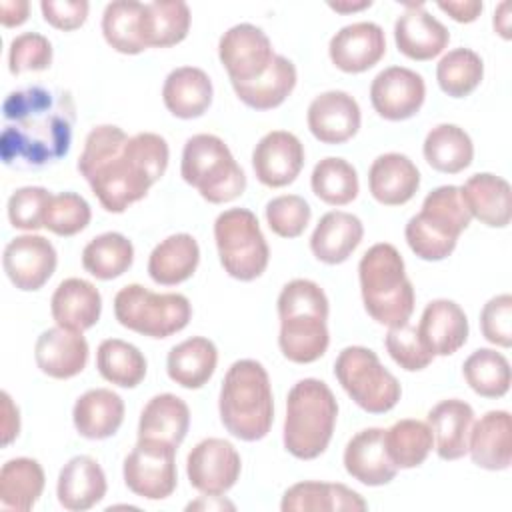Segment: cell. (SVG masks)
<instances>
[{
	"mask_svg": "<svg viewBox=\"0 0 512 512\" xmlns=\"http://www.w3.org/2000/svg\"><path fill=\"white\" fill-rule=\"evenodd\" d=\"M168 160V142L160 134L128 136L114 124H102L88 132L76 168L102 208L120 214L164 176Z\"/></svg>",
	"mask_w": 512,
	"mask_h": 512,
	"instance_id": "6da1fadb",
	"label": "cell"
},
{
	"mask_svg": "<svg viewBox=\"0 0 512 512\" xmlns=\"http://www.w3.org/2000/svg\"><path fill=\"white\" fill-rule=\"evenodd\" d=\"M0 156L10 168L30 170L64 158L72 144L76 104L68 90L28 86L6 96Z\"/></svg>",
	"mask_w": 512,
	"mask_h": 512,
	"instance_id": "7a4b0ae2",
	"label": "cell"
},
{
	"mask_svg": "<svg viewBox=\"0 0 512 512\" xmlns=\"http://www.w3.org/2000/svg\"><path fill=\"white\" fill-rule=\"evenodd\" d=\"M280 334L278 346L286 360L312 364L324 356L330 344L328 298L320 284L308 278H294L278 296Z\"/></svg>",
	"mask_w": 512,
	"mask_h": 512,
	"instance_id": "3957f363",
	"label": "cell"
},
{
	"mask_svg": "<svg viewBox=\"0 0 512 512\" xmlns=\"http://www.w3.org/2000/svg\"><path fill=\"white\" fill-rule=\"evenodd\" d=\"M218 412L222 426L238 440H262L274 422V396L266 368L250 358L236 360L224 374Z\"/></svg>",
	"mask_w": 512,
	"mask_h": 512,
	"instance_id": "277c9868",
	"label": "cell"
},
{
	"mask_svg": "<svg viewBox=\"0 0 512 512\" xmlns=\"http://www.w3.org/2000/svg\"><path fill=\"white\" fill-rule=\"evenodd\" d=\"M360 294L372 320L388 328L402 326L414 312V286L406 276L404 258L394 244L370 246L358 264Z\"/></svg>",
	"mask_w": 512,
	"mask_h": 512,
	"instance_id": "5b68a950",
	"label": "cell"
},
{
	"mask_svg": "<svg viewBox=\"0 0 512 512\" xmlns=\"http://www.w3.org/2000/svg\"><path fill=\"white\" fill-rule=\"evenodd\" d=\"M338 418V402L330 386L318 378L298 380L286 398L284 448L298 460H314L326 452Z\"/></svg>",
	"mask_w": 512,
	"mask_h": 512,
	"instance_id": "8992f818",
	"label": "cell"
},
{
	"mask_svg": "<svg viewBox=\"0 0 512 512\" xmlns=\"http://www.w3.org/2000/svg\"><path fill=\"white\" fill-rule=\"evenodd\" d=\"M470 220L472 216L462 202L460 188L446 184L426 194L422 210L408 220L404 236L418 258L440 262L454 252Z\"/></svg>",
	"mask_w": 512,
	"mask_h": 512,
	"instance_id": "52a82bcc",
	"label": "cell"
},
{
	"mask_svg": "<svg viewBox=\"0 0 512 512\" xmlns=\"http://www.w3.org/2000/svg\"><path fill=\"white\" fill-rule=\"evenodd\" d=\"M180 174L210 204L232 202L246 190L242 166L226 142L214 134H194L186 140Z\"/></svg>",
	"mask_w": 512,
	"mask_h": 512,
	"instance_id": "ba28073f",
	"label": "cell"
},
{
	"mask_svg": "<svg viewBox=\"0 0 512 512\" xmlns=\"http://www.w3.org/2000/svg\"><path fill=\"white\" fill-rule=\"evenodd\" d=\"M114 316L132 332L148 338H168L188 326L192 306L184 294H158L142 284H128L114 296Z\"/></svg>",
	"mask_w": 512,
	"mask_h": 512,
	"instance_id": "9c48e42d",
	"label": "cell"
},
{
	"mask_svg": "<svg viewBox=\"0 0 512 512\" xmlns=\"http://www.w3.org/2000/svg\"><path fill=\"white\" fill-rule=\"evenodd\" d=\"M214 240L220 264L228 276L252 282L268 268L270 248L256 214L248 208L220 212L214 222Z\"/></svg>",
	"mask_w": 512,
	"mask_h": 512,
	"instance_id": "30bf717a",
	"label": "cell"
},
{
	"mask_svg": "<svg viewBox=\"0 0 512 512\" xmlns=\"http://www.w3.org/2000/svg\"><path fill=\"white\" fill-rule=\"evenodd\" d=\"M334 376L354 404L368 414L390 412L402 396L398 378L366 346H346L336 356Z\"/></svg>",
	"mask_w": 512,
	"mask_h": 512,
	"instance_id": "8fae6325",
	"label": "cell"
},
{
	"mask_svg": "<svg viewBox=\"0 0 512 512\" xmlns=\"http://www.w3.org/2000/svg\"><path fill=\"white\" fill-rule=\"evenodd\" d=\"M176 450L164 440L138 438L122 468L128 490L146 500L168 498L178 486Z\"/></svg>",
	"mask_w": 512,
	"mask_h": 512,
	"instance_id": "7c38bea8",
	"label": "cell"
},
{
	"mask_svg": "<svg viewBox=\"0 0 512 512\" xmlns=\"http://www.w3.org/2000/svg\"><path fill=\"white\" fill-rule=\"evenodd\" d=\"M242 460L234 444L224 438L200 440L186 458L190 486L204 496L226 494L240 478Z\"/></svg>",
	"mask_w": 512,
	"mask_h": 512,
	"instance_id": "4fadbf2b",
	"label": "cell"
},
{
	"mask_svg": "<svg viewBox=\"0 0 512 512\" xmlns=\"http://www.w3.org/2000/svg\"><path fill=\"white\" fill-rule=\"evenodd\" d=\"M274 56L272 42L264 30L248 22L228 28L218 42V58L230 82H252L260 78Z\"/></svg>",
	"mask_w": 512,
	"mask_h": 512,
	"instance_id": "5bb4252c",
	"label": "cell"
},
{
	"mask_svg": "<svg viewBox=\"0 0 512 512\" xmlns=\"http://www.w3.org/2000/svg\"><path fill=\"white\" fill-rule=\"evenodd\" d=\"M426 98L424 78L404 66H390L376 74L370 84L372 108L390 122L416 116Z\"/></svg>",
	"mask_w": 512,
	"mask_h": 512,
	"instance_id": "9a60e30c",
	"label": "cell"
},
{
	"mask_svg": "<svg viewBox=\"0 0 512 512\" xmlns=\"http://www.w3.org/2000/svg\"><path fill=\"white\" fill-rule=\"evenodd\" d=\"M56 264V248L40 234H22L12 238L2 256L8 280L24 292L40 290L54 274Z\"/></svg>",
	"mask_w": 512,
	"mask_h": 512,
	"instance_id": "2e32d148",
	"label": "cell"
},
{
	"mask_svg": "<svg viewBox=\"0 0 512 512\" xmlns=\"http://www.w3.org/2000/svg\"><path fill=\"white\" fill-rule=\"evenodd\" d=\"M304 166V146L292 132L272 130L264 134L252 152V168L260 184L284 188L292 184Z\"/></svg>",
	"mask_w": 512,
	"mask_h": 512,
	"instance_id": "e0dca14e",
	"label": "cell"
},
{
	"mask_svg": "<svg viewBox=\"0 0 512 512\" xmlns=\"http://www.w3.org/2000/svg\"><path fill=\"white\" fill-rule=\"evenodd\" d=\"M306 122L316 140L334 146L358 134L362 114L358 102L348 92L328 90L310 102Z\"/></svg>",
	"mask_w": 512,
	"mask_h": 512,
	"instance_id": "ac0fdd59",
	"label": "cell"
},
{
	"mask_svg": "<svg viewBox=\"0 0 512 512\" xmlns=\"http://www.w3.org/2000/svg\"><path fill=\"white\" fill-rule=\"evenodd\" d=\"M386 54V36L376 22H354L340 28L328 44L332 64L346 74H360L376 66Z\"/></svg>",
	"mask_w": 512,
	"mask_h": 512,
	"instance_id": "d6986e66",
	"label": "cell"
},
{
	"mask_svg": "<svg viewBox=\"0 0 512 512\" xmlns=\"http://www.w3.org/2000/svg\"><path fill=\"white\" fill-rule=\"evenodd\" d=\"M394 42L400 54L410 60L426 62L444 52L450 42L448 28L426 12L424 4H406L394 22Z\"/></svg>",
	"mask_w": 512,
	"mask_h": 512,
	"instance_id": "ffe728a7",
	"label": "cell"
},
{
	"mask_svg": "<svg viewBox=\"0 0 512 512\" xmlns=\"http://www.w3.org/2000/svg\"><path fill=\"white\" fill-rule=\"evenodd\" d=\"M416 330L432 356H450L458 352L466 344L470 332L466 312L460 304L448 298L428 302Z\"/></svg>",
	"mask_w": 512,
	"mask_h": 512,
	"instance_id": "44dd1931",
	"label": "cell"
},
{
	"mask_svg": "<svg viewBox=\"0 0 512 512\" xmlns=\"http://www.w3.org/2000/svg\"><path fill=\"white\" fill-rule=\"evenodd\" d=\"M88 352V342L82 332L54 326L38 336L34 346V360L46 376L68 380L86 368Z\"/></svg>",
	"mask_w": 512,
	"mask_h": 512,
	"instance_id": "7402d4cb",
	"label": "cell"
},
{
	"mask_svg": "<svg viewBox=\"0 0 512 512\" xmlns=\"http://www.w3.org/2000/svg\"><path fill=\"white\" fill-rule=\"evenodd\" d=\"M468 454L478 468L508 470L512 462V418L506 410H490L472 422Z\"/></svg>",
	"mask_w": 512,
	"mask_h": 512,
	"instance_id": "603a6c76",
	"label": "cell"
},
{
	"mask_svg": "<svg viewBox=\"0 0 512 512\" xmlns=\"http://www.w3.org/2000/svg\"><path fill=\"white\" fill-rule=\"evenodd\" d=\"M462 202L472 218L490 228H506L512 218V190L508 180L492 172H478L460 186Z\"/></svg>",
	"mask_w": 512,
	"mask_h": 512,
	"instance_id": "cb8c5ba5",
	"label": "cell"
},
{
	"mask_svg": "<svg viewBox=\"0 0 512 512\" xmlns=\"http://www.w3.org/2000/svg\"><path fill=\"white\" fill-rule=\"evenodd\" d=\"M368 188L376 202L384 206H402L410 202L418 192L420 170L406 154H380L370 164Z\"/></svg>",
	"mask_w": 512,
	"mask_h": 512,
	"instance_id": "d4e9b609",
	"label": "cell"
},
{
	"mask_svg": "<svg viewBox=\"0 0 512 512\" xmlns=\"http://www.w3.org/2000/svg\"><path fill=\"white\" fill-rule=\"evenodd\" d=\"M106 490V474L92 456L70 458L58 474L56 496L60 506L70 512L90 510L106 496Z\"/></svg>",
	"mask_w": 512,
	"mask_h": 512,
	"instance_id": "484cf974",
	"label": "cell"
},
{
	"mask_svg": "<svg viewBox=\"0 0 512 512\" xmlns=\"http://www.w3.org/2000/svg\"><path fill=\"white\" fill-rule=\"evenodd\" d=\"M342 460L346 472L366 486H384L398 472L386 454L382 428H366L354 434L344 448Z\"/></svg>",
	"mask_w": 512,
	"mask_h": 512,
	"instance_id": "4316f807",
	"label": "cell"
},
{
	"mask_svg": "<svg viewBox=\"0 0 512 512\" xmlns=\"http://www.w3.org/2000/svg\"><path fill=\"white\" fill-rule=\"evenodd\" d=\"M50 312L56 326L84 332L100 320L102 296L92 282L84 278H66L52 294Z\"/></svg>",
	"mask_w": 512,
	"mask_h": 512,
	"instance_id": "83f0119b",
	"label": "cell"
},
{
	"mask_svg": "<svg viewBox=\"0 0 512 512\" xmlns=\"http://www.w3.org/2000/svg\"><path fill=\"white\" fill-rule=\"evenodd\" d=\"M214 88L210 76L196 66L174 68L162 86L166 110L182 120L202 116L212 104Z\"/></svg>",
	"mask_w": 512,
	"mask_h": 512,
	"instance_id": "f1b7e54d",
	"label": "cell"
},
{
	"mask_svg": "<svg viewBox=\"0 0 512 512\" xmlns=\"http://www.w3.org/2000/svg\"><path fill=\"white\" fill-rule=\"evenodd\" d=\"M362 236L364 226L358 216L332 210L318 220L310 236V250L324 264H342L358 248Z\"/></svg>",
	"mask_w": 512,
	"mask_h": 512,
	"instance_id": "f546056e",
	"label": "cell"
},
{
	"mask_svg": "<svg viewBox=\"0 0 512 512\" xmlns=\"http://www.w3.org/2000/svg\"><path fill=\"white\" fill-rule=\"evenodd\" d=\"M72 422L82 438H110L124 422V400L110 388H92L74 402Z\"/></svg>",
	"mask_w": 512,
	"mask_h": 512,
	"instance_id": "4dcf8cb0",
	"label": "cell"
},
{
	"mask_svg": "<svg viewBox=\"0 0 512 512\" xmlns=\"http://www.w3.org/2000/svg\"><path fill=\"white\" fill-rule=\"evenodd\" d=\"M472 422L474 410L460 398L442 400L428 412V426L434 436V448L442 460H458L468 454Z\"/></svg>",
	"mask_w": 512,
	"mask_h": 512,
	"instance_id": "1f68e13d",
	"label": "cell"
},
{
	"mask_svg": "<svg viewBox=\"0 0 512 512\" xmlns=\"http://www.w3.org/2000/svg\"><path fill=\"white\" fill-rule=\"evenodd\" d=\"M366 500L344 484L328 482H298L290 486L280 502L282 512H342V510H366Z\"/></svg>",
	"mask_w": 512,
	"mask_h": 512,
	"instance_id": "d6a6232c",
	"label": "cell"
},
{
	"mask_svg": "<svg viewBox=\"0 0 512 512\" xmlns=\"http://www.w3.org/2000/svg\"><path fill=\"white\" fill-rule=\"evenodd\" d=\"M200 246L192 234L178 232L164 238L148 256V274L160 286L186 282L198 268Z\"/></svg>",
	"mask_w": 512,
	"mask_h": 512,
	"instance_id": "836d02e7",
	"label": "cell"
},
{
	"mask_svg": "<svg viewBox=\"0 0 512 512\" xmlns=\"http://www.w3.org/2000/svg\"><path fill=\"white\" fill-rule=\"evenodd\" d=\"M216 364L218 350L214 342L204 336H192L170 348L166 372L178 386L198 390L212 378Z\"/></svg>",
	"mask_w": 512,
	"mask_h": 512,
	"instance_id": "e575fe53",
	"label": "cell"
},
{
	"mask_svg": "<svg viewBox=\"0 0 512 512\" xmlns=\"http://www.w3.org/2000/svg\"><path fill=\"white\" fill-rule=\"evenodd\" d=\"M190 428L188 404L170 392L152 396L140 412L138 438L164 440L172 446H180Z\"/></svg>",
	"mask_w": 512,
	"mask_h": 512,
	"instance_id": "d590c367",
	"label": "cell"
},
{
	"mask_svg": "<svg viewBox=\"0 0 512 512\" xmlns=\"http://www.w3.org/2000/svg\"><path fill=\"white\" fill-rule=\"evenodd\" d=\"M298 80L296 66L286 56L276 54L268 70L252 82H232L240 102L252 110L278 108L294 90Z\"/></svg>",
	"mask_w": 512,
	"mask_h": 512,
	"instance_id": "8d00e7d4",
	"label": "cell"
},
{
	"mask_svg": "<svg viewBox=\"0 0 512 512\" xmlns=\"http://www.w3.org/2000/svg\"><path fill=\"white\" fill-rule=\"evenodd\" d=\"M46 476L38 460L18 456L0 470V506L6 510L28 512L44 492Z\"/></svg>",
	"mask_w": 512,
	"mask_h": 512,
	"instance_id": "74e56055",
	"label": "cell"
},
{
	"mask_svg": "<svg viewBox=\"0 0 512 512\" xmlns=\"http://www.w3.org/2000/svg\"><path fill=\"white\" fill-rule=\"evenodd\" d=\"M190 30V8L182 0L146 2L142 12V38L146 48L180 44Z\"/></svg>",
	"mask_w": 512,
	"mask_h": 512,
	"instance_id": "f35d334b",
	"label": "cell"
},
{
	"mask_svg": "<svg viewBox=\"0 0 512 512\" xmlns=\"http://www.w3.org/2000/svg\"><path fill=\"white\" fill-rule=\"evenodd\" d=\"M426 162L442 174H458L472 164L474 144L468 132L456 124L434 126L422 144Z\"/></svg>",
	"mask_w": 512,
	"mask_h": 512,
	"instance_id": "ab89813d",
	"label": "cell"
},
{
	"mask_svg": "<svg viewBox=\"0 0 512 512\" xmlns=\"http://www.w3.org/2000/svg\"><path fill=\"white\" fill-rule=\"evenodd\" d=\"M384 446L390 462L398 470L418 468L434 448V436L428 422L404 418L384 430Z\"/></svg>",
	"mask_w": 512,
	"mask_h": 512,
	"instance_id": "60d3db41",
	"label": "cell"
},
{
	"mask_svg": "<svg viewBox=\"0 0 512 512\" xmlns=\"http://www.w3.org/2000/svg\"><path fill=\"white\" fill-rule=\"evenodd\" d=\"M144 4L134 0H114L102 14V34L108 46L120 54H140L146 50L142 38Z\"/></svg>",
	"mask_w": 512,
	"mask_h": 512,
	"instance_id": "b9f144b4",
	"label": "cell"
},
{
	"mask_svg": "<svg viewBox=\"0 0 512 512\" xmlns=\"http://www.w3.org/2000/svg\"><path fill=\"white\" fill-rule=\"evenodd\" d=\"M96 368L106 382L120 388H136L146 376V358L130 342L106 338L96 350Z\"/></svg>",
	"mask_w": 512,
	"mask_h": 512,
	"instance_id": "7bdbcfd3",
	"label": "cell"
},
{
	"mask_svg": "<svg viewBox=\"0 0 512 512\" xmlns=\"http://www.w3.org/2000/svg\"><path fill=\"white\" fill-rule=\"evenodd\" d=\"M134 246L120 232H104L92 238L82 250V266L98 280H114L130 270Z\"/></svg>",
	"mask_w": 512,
	"mask_h": 512,
	"instance_id": "ee69618b",
	"label": "cell"
},
{
	"mask_svg": "<svg viewBox=\"0 0 512 512\" xmlns=\"http://www.w3.org/2000/svg\"><path fill=\"white\" fill-rule=\"evenodd\" d=\"M466 384L482 398H502L510 390V362L494 348L474 350L462 364Z\"/></svg>",
	"mask_w": 512,
	"mask_h": 512,
	"instance_id": "f6af8a7d",
	"label": "cell"
},
{
	"mask_svg": "<svg viewBox=\"0 0 512 512\" xmlns=\"http://www.w3.org/2000/svg\"><path fill=\"white\" fill-rule=\"evenodd\" d=\"M312 192L330 206L350 204L360 190L356 168L338 156L322 158L310 176Z\"/></svg>",
	"mask_w": 512,
	"mask_h": 512,
	"instance_id": "bcb514c9",
	"label": "cell"
},
{
	"mask_svg": "<svg viewBox=\"0 0 512 512\" xmlns=\"http://www.w3.org/2000/svg\"><path fill=\"white\" fill-rule=\"evenodd\" d=\"M484 78V62L470 48H454L444 54L436 66V80L450 98L472 94Z\"/></svg>",
	"mask_w": 512,
	"mask_h": 512,
	"instance_id": "7dc6e473",
	"label": "cell"
},
{
	"mask_svg": "<svg viewBox=\"0 0 512 512\" xmlns=\"http://www.w3.org/2000/svg\"><path fill=\"white\" fill-rule=\"evenodd\" d=\"M90 218V204L76 192L52 194L44 208V228L64 238L82 232L90 224Z\"/></svg>",
	"mask_w": 512,
	"mask_h": 512,
	"instance_id": "c3c4849f",
	"label": "cell"
},
{
	"mask_svg": "<svg viewBox=\"0 0 512 512\" xmlns=\"http://www.w3.org/2000/svg\"><path fill=\"white\" fill-rule=\"evenodd\" d=\"M310 204L298 194L276 196L266 204L268 228L280 238H298L310 224Z\"/></svg>",
	"mask_w": 512,
	"mask_h": 512,
	"instance_id": "681fc988",
	"label": "cell"
},
{
	"mask_svg": "<svg viewBox=\"0 0 512 512\" xmlns=\"http://www.w3.org/2000/svg\"><path fill=\"white\" fill-rule=\"evenodd\" d=\"M384 346H386L390 358L406 372L424 370L434 360V356L424 348V344L418 336V330L414 326H410L408 322L402 326L388 328Z\"/></svg>",
	"mask_w": 512,
	"mask_h": 512,
	"instance_id": "f907efd6",
	"label": "cell"
},
{
	"mask_svg": "<svg viewBox=\"0 0 512 512\" xmlns=\"http://www.w3.org/2000/svg\"><path fill=\"white\" fill-rule=\"evenodd\" d=\"M52 64V44L38 32H24L12 38L8 48V70L18 76L22 72H40Z\"/></svg>",
	"mask_w": 512,
	"mask_h": 512,
	"instance_id": "816d5d0a",
	"label": "cell"
},
{
	"mask_svg": "<svg viewBox=\"0 0 512 512\" xmlns=\"http://www.w3.org/2000/svg\"><path fill=\"white\" fill-rule=\"evenodd\" d=\"M50 192L42 186H24L12 192L8 198V220L18 230L34 232L44 228V208L50 200Z\"/></svg>",
	"mask_w": 512,
	"mask_h": 512,
	"instance_id": "f5cc1de1",
	"label": "cell"
},
{
	"mask_svg": "<svg viewBox=\"0 0 512 512\" xmlns=\"http://www.w3.org/2000/svg\"><path fill=\"white\" fill-rule=\"evenodd\" d=\"M482 336L500 348L512 346V296L498 294L490 298L480 312Z\"/></svg>",
	"mask_w": 512,
	"mask_h": 512,
	"instance_id": "db71d44e",
	"label": "cell"
},
{
	"mask_svg": "<svg viewBox=\"0 0 512 512\" xmlns=\"http://www.w3.org/2000/svg\"><path fill=\"white\" fill-rule=\"evenodd\" d=\"M90 4L86 0H42L40 10L44 20L64 32L80 28L88 18Z\"/></svg>",
	"mask_w": 512,
	"mask_h": 512,
	"instance_id": "11a10c76",
	"label": "cell"
},
{
	"mask_svg": "<svg viewBox=\"0 0 512 512\" xmlns=\"http://www.w3.org/2000/svg\"><path fill=\"white\" fill-rule=\"evenodd\" d=\"M442 12H446L454 22H460V24H470L474 22L482 10H484V4L478 2V0H448V2H438L436 4Z\"/></svg>",
	"mask_w": 512,
	"mask_h": 512,
	"instance_id": "9f6ffc18",
	"label": "cell"
},
{
	"mask_svg": "<svg viewBox=\"0 0 512 512\" xmlns=\"http://www.w3.org/2000/svg\"><path fill=\"white\" fill-rule=\"evenodd\" d=\"M2 446H8L20 432V412L8 392H2Z\"/></svg>",
	"mask_w": 512,
	"mask_h": 512,
	"instance_id": "6f0895ef",
	"label": "cell"
},
{
	"mask_svg": "<svg viewBox=\"0 0 512 512\" xmlns=\"http://www.w3.org/2000/svg\"><path fill=\"white\" fill-rule=\"evenodd\" d=\"M30 4L26 0H2L0 2V20L4 28H16L28 20Z\"/></svg>",
	"mask_w": 512,
	"mask_h": 512,
	"instance_id": "680465c9",
	"label": "cell"
},
{
	"mask_svg": "<svg viewBox=\"0 0 512 512\" xmlns=\"http://www.w3.org/2000/svg\"><path fill=\"white\" fill-rule=\"evenodd\" d=\"M492 26L494 30L504 38V40H510L512 34H510V4L504 0L496 6L494 10V18H492Z\"/></svg>",
	"mask_w": 512,
	"mask_h": 512,
	"instance_id": "91938a15",
	"label": "cell"
},
{
	"mask_svg": "<svg viewBox=\"0 0 512 512\" xmlns=\"http://www.w3.org/2000/svg\"><path fill=\"white\" fill-rule=\"evenodd\" d=\"M328 6H330L332 10H336V12L348 14V12H358V10L370 8L372 2H370V0H362V2H330Z\"/></svg>",
	"mask_w": 512,
	"mask_h": 512,
	"instance_id": "94428289",
	"label": "cell"
}]
</instances>
